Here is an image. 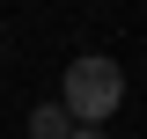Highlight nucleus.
Instances as JSON below:
<instances>
[{"label":"nucleus","mask_w":147,"mask_h":139,"mask_svg":"<svg viewBox=\"0 0 147 139\" xmlns=\"http://www.w3.org/2000/svg\"><path fill=\"white\" fill-rule=\"evenodd\" d=\"M59 103L74 110V124H103V117H118V103H125V66L118 59H103V51H81L66 66V95Z\"/></svg>","instance_id":"f257e3e1"},{"label":"nucleus","mask_w":147,"mask_h":139,"mask_svg":"<svg viewBox=\"0 0 147 139\" xmlns=\"http://www.w3.org/2000/svg\"><path fill=\"white\" fill-rule=\"evenodd\" d=\"M66 132H74V110L66 103H37L30 110V139H66Z\"/></svg>","instance_id":"f03ea898"},{"label":"nucleus","mask_w":147,"mask_h":139,"mask_svg":"<svg viewBox=\"0 0 147 139\" xmlns=\"http://www.w3.org/2000/svg\"><path fill=\"white\" fill-rule=\"evenodd\" d=\"M66 139H110V132H103V124H74Z\"/></svg>","instance_id":"7ed1b4c3"}]
</instances>
